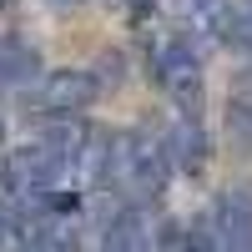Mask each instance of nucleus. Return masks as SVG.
Returning <instances> with one entry per match:
<instances>
[{"instance_id": "9d476101", "label": "nucleus", "mask_w": 252, "mask_h": 252, "mask_svg": "<svg viewBox=\"0 0 252 252\" xmlns=\"http://www.w3.org/2000/svg\"><path fill=\"white\" fill-rule=\"evenodd\" d=\"M51 10H76V5H86V0H46Z\"/></svg>"}, {"instance_id": "9b49d317", "label": "nucleus", "mask_w": 252, "mask_h": 252, "mask_svg": "<svg viewBox=\"0 0 252 252\" xmlns=\"http://www.w3.org/2000/svg\"><path fill=\"white\" fill-rule=\"evenodd\" d=\"M111 5H121V10H146V0H111Z\"/></svg>"}, {"instance_id": "39448f33", "label": "nucleus", "mask_w": 252, "mask_h": 252, "mask_svg": "<svg viewBox=\"0 0 252 252\" xmlns=\"http://www.w3.org/2000/svg\"><path fill=\"white\" fill-rule=\"evenodd\" d=\"M217 247L222 252H252V187H232L217 202Z\"/></svg>"}, {"instance_id": "6e6552de", "label": "nucleus", "mask_w": 252, "mask_h": 252, "mask_svg": "<svg viewBox=\"0 0 252 252\" xmlns=\"http://www.w3.org/2000/svg\"><path fill=\"white\" fill-rule=\"evenodd\" d=\"M227 46L252 66V0H232V31H227Z\"/></svg>"}, {"instance_id": "7ed1b4c3", "label": "nucleus", "mask_w": 252, "mask_h": 252, "mask_svg": "<svg viewBox=\"0 0 252 252\" xmlns=\"http://www.w3.org/2000/svg\"><path fill=\"white\" fill-rule=\"evenodd\" d=\"M96 96L101 91H96L91 71H76V66H56V71L40 76V86H35L40 111H51V116H76V111H86Z\"/></svg>"}, {"instance_id": "20e7f679", "label": "nucleus", "mask_w": 252, "mask_h": 252, "mask_svg": "<svg viewBox=\"0 0 252 252\" xmlns=\"http://www.w3.org/2000/svg\"><path fill=\"white\" fill-rule=\"evenodd\" d=\"M161 152H166V161H172V172H182V177H197L202 166H207V126H202V116H172L166 121V131H161Z\"/></svg>"}, {"instance_id": "f257e3e1", "label": "nucleus", "mask_w": 252, "mask_h": 252, "mask_svg": "<svg viewBox=\"0 0 252 252\" xmlns=\"http://www.w3.org/2000/svg\"><path fill=\"white\" fill-rule=\"evenodd\" d=\"M152 76H157V86L172 96V106L182 111V116H202V56L187 46V40H177V35H166L161 46H157V56H152Z\"/></svg>"}, {"instance_id": "1a4fd4ad", "label": "nucleus", "mask_w": 252, "mask_h": 252, "mask_svg": "<svg viewBox=\"0 0 252 252\" xmlns=\"http://www.w3.org/2000/svg\"><path fill=\"white\" fill-rule=\"evenodd\" d=\"M121 66H126L121 51H106V56H101V61H96V76H91L96 91H116V86H121Z\"/></svg>"}, {"instance_id": "423d86ee", "label": "nucleus", "mask_w": 252, "mask_h": 252, "mask_svg": "<svg viewBox=\"0 0 252 252\" xmlns=\"http://www.w3.org/2000/svg\"><path fill=\"white\" fill-rule=\"evenodd\" d=\"M101 252H157V227L146 207H121L101 232Z\"/></svg>"}, {"instance_id": "0eeeda50", "label": "nucleus", "mask_w": 252, "mask_h": 252, "mask_svg": "<svg viewBox=\"0 0 252 252\" xmlns=\"http://www.w3.org/2000/svg\"><path fill=\"white\" fill-rule=\"evenodd\" d=\"M227 136H232L237 152H252V66L227 91Z\"/></svg>"}, {"instance_id": "f03ea898", "label": "nucleus", "mask_w": 252, "mask_h": 252, "mask_svg": "<svg viewBox=\"0 0 252 252\" xmlns=\"http://www.w3.org/2000/svg\"><path fill=\"white\" fill-rule=\"evenodd\" d=\"M232 31V0H172V35L187 40L197 56L227 46Z\"/></svg>"}]
</instances>
